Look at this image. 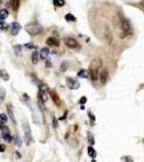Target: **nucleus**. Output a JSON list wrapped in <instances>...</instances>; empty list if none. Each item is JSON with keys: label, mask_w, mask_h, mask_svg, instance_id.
<instances>
[{"label": "nucleus", "mask_w": 144, "mask_h": 162, "mask_svg": "<svg viewBox=\"0 0 144 162\" xmlns=\"http://www.w3.org/2000/svg\"><path fill=\"white\" fill-rule=\"evenodd\" d=\"M0 130L2 131V133H10V130H9V128L8 127H6L5 124H1L0 125Z\"/></svg>", "instance_id": "c85d7f7f"}, {"label": "nucleus", "mask_w": 144, "mask_h": 162, "mask_svg": "<svg viewBox=\"0 0 144 162\" xmlns=\"http://www.w3.org/2000/svg\"><path fill=\"white\" fill-rule=\"evenodd\" d=\"M42 26L40 25L39 23L37 22H31V23H28L27 25L25 26V30L28 32L30 36H37L39 34L42 32Z\"/></svg>", "instance_id": "f03ea898"}, {"label": "nucleus", "mask_w": 144, "mask_h": 162, "mask_svg": "<svg viewBox=\"0 0 144 162\" xmlns=\"http://www.w3.org/2000/svg\"><path fill=\"white\" fill-rule=\"evenodd\" d=\"M7 110H8V115H9V117L12 120V122L15 123V118H14V112H13V107H12V105H8Z\"/></svg>", "instance_id": "f8f14e48"}, {"label": "nucleus", "mask_w": 144, "mask_h": 162, "mask_svg": "<svg viewBox=\"0 0 144 162\" xmlns=\"http://www.w3.org/2000/svg\"><path fill=\"white\" fill-rule=\"evenodd\" d=\"M6 150V145L5 144H0V152H3Z\"/></svg>", "instance_id": "2f4dec72"}, {"label": "nucleus", "mask_w": 144, "mask_h": 162, "mask_svg": "<svg viewBox=\"0 0 144 162\" xmlns=\"http://www.w3.org/2000/svg\"><path fill=\"white\" fill-rule=\"evenodd\" d=\"M67 69H68V63L67 62H63L60 66V71L61 72H65Z\"/></svg>", "instance_id": "6ab92c4d"}, {"label": "nucleus", "mask_w": 144, "mask_h": 162, "mask_svg": "<svg viewBox=\"0 0 144 162\" xmlns=\"http://www.w3.org/2000/svg\"><path fill=\"white\" fill-rule=\"evenodd\" d=\"M50 54V50L48 48H42L41 49V51H40V58L42 59H46L48 56H49Z\"/></svg>", "instance_id": "ddd939ff"}, {"label": "nucleus", "mask_w": 144, "mask_h": 162, "mask_svg": "<svg viewBox=\"0 0 144 162\" xmlns=\"http://www.w3.org/2000/svg\"><path fill=\"white\" fill-rule=\"evenodd\" d=\"M121 28H122V31L125 32V35H131L132 34V28H131L129 21H127V19H122Z\"/></svg>", "instance_id": "423d86ee"}, {"label": "nucleus", "mask_w": 144, "mask_h": 162, "mask_svg": "<svg viewBox=\"0 0 144 162\" xmlns=\"http://www.w3.org/2000/svg\"><path fill=\"white\" fill-rule=\"evenodd\" d=\"M102 69V59L100 57L94 58L90 64L89 67V74L91 77L92 81H97L99 79V75H100V70Z\"/></svg>", "instance_id": "f257e3e1"}, {"label": "nucleus", "mask_w": 144, "mask_h": 162, "mask_svg": "<svg viewBox=\"0 0 144 162\" xmlns=\"http://www.w3.org/2000/svg\"><path fill=\"white\" fill-rule=\"evenodd\" d=\"M64 42H65V46L66 47L71 48V49H75V48H77L79 46L78 42L76 41L74 38H65V39H64Z\"/></svg>", "instance_id": "6e6552de"}, {"label": "nucleus", "mask_w": 144, "mask_h": 162, "mask_svg": "<svg viewBox=\"0 0 144 162\" xmlns=\"http://www.w3.org/2000/svg\"><path fill=\"white\" fill-rule=\"evenodd\" d=\"M5 95H6V92L3 89H0V102H2L3 98H5Z\"/></svg>", "instance_id": "c756f323"}, {"label": "nucleus", "mask_w": 144, "mask_h": 162, "mask_svg": "<svg viewBox=\"0 0 144 162\" xmlns=\"http://www.w3.org/2000/svg\"><path fill=\"white\" fill-rule=\"evenodd\" d=\"M52 118H53V127H54V128H57V127H58V122H57V120H55L54 117H52Z\"/></svg>", "instance_id": "72a5a7b5"}, {"label": "nucleus", "mask_w": 144, "mask_h": 162, "mask_svg": "<svg viewBox=\"0 0 144 162\" xmlns=\"http://www.w3.org/2000/svg\"><path fill=\"white\" fill-rule=\"evenodd\" d=\"M23 131H24V137H25V143L26 145H29L30 144V140H31V131H30V127L28 122L24 121L23 122Z\"/></svg>", "instance_id": "7ed1b4c3"}, {"label": "nucleus", "mask_w": 144, "mask_h": 162, "mask_svg": "<svg viewBox=\"0 0 144 162\" xmlns=\"http://www.w3.org/2000/svg\"><path fill=\"white\" fill-rule=\"evenodd\" d=\"M13 143H14V145L15 146H17V147H20V146L22 145V141H21V139H20V137H19V135H15V136H13Z\"/></svg>", "instance_id": "4be33fe9"}, {"label": "nucleus", "mask_w": 144, "mask_h": 162, "mask_svg": "<svg viewBox=\"0 0 144 162\" xmlns=\"http://www.w3.org/2000/svg\"><path fill=\"white\" fill-rule=\"evenodd\" d=\"M8 15H9V12H8V10H6V9L0 10V18H1V19L7 18Z\"/></svg>", "instance_id": "412c9836"}, {"label": "nucleus", "mask_w": 144, "mask_h": 162, "mask_svg": "<svg viewBox=\"0 0 144 162\" xmlns=\"http://www.w3.org/2000/svg\"><path fill=\"white\" fill-rule=\"evenodd\" d=\"M36 48H37V47H36L34 43H31V42L25 44V49H28V50H35Z\"/></svg>", "instance_id": "cd10ccee"}, {"label": "nucleus", "mask_w": 144, "mask_h": 162, "mask_svg": "<svg viewBox=\"0 0 144 162\" xmlns=\"http://www.w3.org/2000/svg\"><path fill=\"white\" fill-rule=\"evenodd\" d=\"M85 103H87V97L83 96V97H81V98H80V100H79V104H80V105H83Z\"/></svg>", "instance_id": "7c9ffc66"}, {"label": "nucleus", "mask_w": 144, "mask_h": 162, "mask_svg": "<svg viewBox=\"0 0 144 162\" xmlns=\"http://www.w3.org/2000/svg\"><path fill=\"white\" fill-rule=\"evenodd\" d=\"M2 138L6 141H8V143H10V141H12V139H13V137L11 136L10 133H2Z\"/></svg>", "instance_id": "f3484780"}, {"label": "nucleus", "mask_w": 144, "mask_h": 162, "mask_svg": "<svg viewBox=\"0 0 144 162\" xmlns=\"http://www.w3.org/2000/svg\"><path fill=\"white\" fill-rule=\"evenodd\" d=\"M88 155H89L91 158H94V157H95V155H97V152H95L94 148L92 147V145L88 147Z\"/></svg>", "instance_id": "a211bd4d"}, {"label": "nucleus", "mask_w": 144, "mask_h": 162, "mask_svg": "<svg viewBox=\"0 0 144 162\" xmlns=\"http://www.w3.org/2000/svg\"><path fill=\"white\" fill-rule=\"evenodd\" d=\"M39 93H41V94H49L50 93L49 87H48L46 83H42L40 86V91H39Z\"/></svg>", "instance_id": "4468645a"}, {"label": "nucleus", "mask_w": 144, "mask_h": 162, "mask_svg": "<svg viewBox=\"0 0 144 162\" xmlns=\"http://www.w3.org/2000/svg\"><path fill=\"white\" fill-rule=\"evenodd\" d=\"M8 121V117L5 113H0V124H5Z\"/></svg>", "instance_id": "b1692460"}, {"label": "nucleus", "mask_w": 144, "mask_h": 162, "mask_svg": "<svg viewBox=\"0 0 144 162\" xmlns=\"http://www.w3.org/2000/svg\"><path fill=\"white\" fill-rule=\"evenodd\" d=\"M66 86L69 89H71V90H76V89L79 88V82H77V81L74 80L73 78H67L66 79Z\"/></svg>", "instance_id": "0eeeda50"}, {"label": "nucleus", "mask_w": 144, "mask_h": 162, "mask_svg": "<svg viewBox=\"0 0 144 162\" xmlns=\"http://www.w3.org/2000/svg\"><path fill=\"white\" fill-rule=\"evenodd\" d=\"M99 78H100V82L101 84H106L107 81L110 80V75H109V70L106 68H103V69L100 70V75H99Z\"/></svg>", "instance_id": "20e7f679"}, {"label": "nucleus", "mask_w": 144, "mask_h": 162, "mask_svg": "<svg viewBox=\"0 0 144 162\" xmlns=\"http://www.w3.org/2000/svg\"><path fill=\"white\" fill-rule=\"evenodd\" d=\"M89 70H86V69H81L80 71H78V74H77V76L79 77V78H88L89 77Z\"/></svg>", "instance_id": "2eb2a0df"}, {"label": "nucleus", "mask_w": 144, "mask_h": 162, "mask_svg": "<svg viewBox=\"0 0 144 162\" xmlns=\"http://www.w3.org/2000/svg\"><path fill=\"white\" fill-rule=\"evenodd\" d=\"M14 51H15V53H16L17 55H21V54H22L21 46H19V44H15V46H14Z\"/></svg>", "instance_id": "bb28decb"}, {"label": "nucleus", "mask_w": 144, "mask_h": 162, "mask_svg": "<svg viewBox=\"0 0 144 162\" xmlns=\"http://www.w3.org/2000/svg\"><path fill=\"white\" fill-rule=\"evenodd\" d=\"M50 95H51V98L54 102V104L57 105V106H60V105H61V100H60V97L58 96L57 92H55V91H51L50 92Z\"/></svg>", "instance_id": "9d476101"}, {"label": "nucleus", "mask_w": 144, "mask_h": 162, "mask_svg": "<svg viewBox=\"0 0 144 162\" xmlns=\"http://www.w3.org/2000/svg\"><path fill=\"white\" fill-rule=\"evenodd\" d=\"M3 27H5V23H3L2 19H0V29H2Z\"/></svg>", "instance_id": "473e14b6"}, {"label": "nucleus", "mask_w": 144, "mask_h": 162, "mask_svg": "<svg viewBox=\"0 0 144 162\" xmlns=\"http://www.w3.org/2000/svg\"><path fill=\"white\" fill-rule=\"evenodd\" d=\"M46 63H47V64H46V65H47V67H50V66H51V64H50V62H46Z\"/></svg>", "instance_id": "e433bc0d"}, {"label": "nucleus", "mask_w": 144, "mask_h": 162, "mask_svg": "<svg viewBox=\"0 0 144 162\" xmlns=\"http://www.w3.org/2000/svg\"><path fill=\"white\" fill-rule=\"evenodd\" d=\"M122 160L123 161H132V159H128V157H123Z\"/></svg>", "instance_id": "c9c22d12"}, {"label": "nucleus", "mask_w": 144, "mask_h": 162, "mask_svg": "<svg viewBox=\"0 0 144 162\" xmlns=\"http://www.w3.org/2000/svg\"><path fill=\"white\" fill-rule=\"evenodd\" d=\"M88 141H89L90 145H94V137L92 136V134L90 132L88 133Z\"/></svg>", "instance_id": "a878e982"}, {"label": "nucleus", "mask_w": 144, "mask_h": 162, "mask_svg": "<svg viewBox=\"0 0 144 162\" xmlns=\"http://www.w3.org/2000/svg\"><path fill=\"white\" fill-rule=\"evenodd\" d=\"M65 19L67 22H75L76 21V17L73 15V14H70V13H68V14H66L65 15Z\"/></svg>", "instance_id": "393cba45"}, {"label": "nucleus", "mask_w": 144, "mask_h": 162, "mask_svg": "<svg viewBox=\"0 0 144 162\" xmlns=\"http://www.w3.org/2000/svg\"><path fill=\"white\" fill-rule=\"evenodd\" d=\"M2 75H3V74H2V71L0 70V77H2Z\"/></svg>", "instance_id": "4c0bfd02"}, {"label": "nucleus", "mask_w": 144, "mask_h": 162, "mask_svg": "<svg viewBox=\"0 0 144 162\" xmlns=\"http://www.w3.org/2000/svg\"><path fill=\"white\" fill-rule=\"evenodd\" d=\"M2 78L5 79V81H7V80H9V76L8 75H2Z\"/></svg>", "instance_id": "f704fd0d"}, {"label": "nucleus", "mask_w": 144, "mask_h": 162, "mask_svg": "<svg viewBox=\"0 0 144 162\" xmlns=\"http://www.w3.org/2000/svg\"><path fill=\"white\" fill-rule=\"evenodd\" d=\"M10 5L12 7V9L14 11H16L20 6V0H10Z\"/></svg>", "instance_id": "dca6fc26"}, {"label": "nucleus", "mask_w": 144, "mask_h": 162, "mask_svg": "<svg viewBox=\"0 0 144 162\" xmlns=\"http://www.w3.org/2000/svg\"><path fill=\"white\" fill-rule=\"evenodd\" d=\"M20 30H21V25H20V23L17 22H13L11 24V34L13 36H16Z\"/></svg>", "instance_id": "1a4fd4ad"}, {"label": "nucleus", "mask_w": 144, "mask_h": 162, "mask_svg": "<svg viewBox=\"0 0 144 162\" xmlns=\"http://www.w3.org/2000/svg\"><path fill=\"white\" fill-rule=\"evenodd\" d=\"M39 53H37V52H34L33 54H31V62H33V64H37L38 60H39Z\"/></svg>", "instance_id": "aec40b11"}, {"label": "nucleus", "mask_w": 144, "mask_h": 162, "mask_svg": "<svg viewBox=\"0 0 144 162\" xmlns=\"http://www.w3.org/2000/svg\"><path fill=\"white\" fill-rule=\"evenodd\" d=\"M46 43H47V46H50V47H59V41H58L57 39L52 38V37L48 38Z\"/></svg>", "instance_id": "9b49d317"}, {"label": "nucleus", "mask_w": 144, "mask_h": 162, "mask_svg": "<svg viewBox=\"0 0 144 162\" xmlns=\"http://www.w3.org/2000/svg\"><path fill=\"white\" fill-rule=\"evenodd\" d=\"M53 5L55 7H63L65 5V0H53Z\"/></svg>", "instance_id": "5701e85b"}, {"label": "nucleus", "mask_w": 144, "mask_h": 162, "mask_svg": "<svg viewBox=\"0 0 144 162\" xmlns=\"http://www.w3.org/2000/svg\"><path fill=\"white\" fill-rule=\"evenodd\" d=\"M104 38L109 44L113 43V32H112L110 26H105V28H104Z\"/></svg>", "instance_id": "39448f33"}]
</instances>
